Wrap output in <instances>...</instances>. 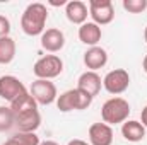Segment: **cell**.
I'll return each instance as SVG.
<instances>
[{"mask_svg": "<svg viewBox=\"0 0 147 145\" xmlns=\"http://www.w3.org/2000/svg\"><path fill=\"white\" fill-rule=\"evenodd\" d=\"M46 21H48L46 5L39 2L29 3L21 15V29L28 36H41L45 33Z\"/></svg>", "mask_w": 147, "mask_h": 145, "instance_id": "cell-1", "label": "cell"}, {"mask_svg": "<svg viewBox=\"0 0 147 145\" xmlns=\"http://www.w3.org/2000/svg\"><path fill=\"white\" fill-rule=\"evenodd\" d=\"M128 114H130V104L123 97H111L101 108L103 123H106L110 126L111 125H120V123L123 125L128 119Z\"/></svg>", "mask_w": 147, "mask_h": 145, "instance_id": "cell-2", "label": "cell"}, {"mask_svg": "<svg viewBox=\"0 0 147 145\" xmlns=\"http://www.w3.org/2000/svg\"><path fill=\"white\" fill-rule=\"evenodd\" d=\"M91 96H87L86 92L75 89H69L65 92H62L57 97V108L60 109L62 113H69V111H84L92 104Z\"/></svg>", "mask_w": 147, "mask_h": 145, "instance_id": "cell-3", "label": "cell"}, {"mask_svg": "<svg viewBox=\"0 0 147 145\" xmlns=\"http://www.w3.org/2000/svg\"><path fill=\"white\" fill-rule=\"evenodd\" d=\"M63 72V60L57 55H45L33 65V73L36 79L51 80Z\"/></svg>", "mask_w": 147, "mask_h": 145, "instance_id": "cell-4", "label": "cell"}, {"mask_svg": "<svg viewBox=\"0 0 147 145\" xmlns=\"http://www.w3.org/2000/svg\"><path fill=\"white\" fill-rule=\"evenodd\" d=\"M29 94L34 97V101L38 103V106H48L51 103H57L58 92H57V85L51 80H43V79H36L31 84Z\"/></svg>", "mask_w": 147, "mask_h": 145, "instance_id": "cell-5", "label": "cell"}, {"mask_svg": "<svg viewBox=\"0 0 147 145\" xmlns=\"http://www.w3.org/2000/svg\"><path fill=\"white\" fill-rule=\"evenodd\" d=\"M87 9L92 22L98 26H106L115 19V7L111 0H89Z\"/></svg>", "mask_w": 147, "mask_h": 145, "instance_id": "cell-6", "label": "cell"}, {"mask_svg": "<svg viewBox=\"0 0 147 145\" xmlns=\"http://www.w3.org/2000/svg\"><path fill=\"white\" fill-rule=\"evenodd\" d=\"M128 85H130V75L125 68H115L106 73L103 79V87L113 96L123 94L128 89Z\"/></svg>", "mask_w": 147, "mask_h": 145, "instance_id": "cell-7", "label": "cell"}, {"mask_svg": "<svg viewBox=\"0 0 147 145\" xmlns=\"http://www.w3.org/2000/svg\"><path fill=\"white\" fill-rule=\"evenodd\" d=\"M28 92L26 85L14 75H2L0 77V97L12 103L14 99H17L21 94Z\"/></svg>", "mask_w": 147, "mask_h": 145, "instance_id": "cell-8", "label": "cell"}, {"mask_svg": "<svg viewBox=\"0 0 147 145\" xmlns=\"http://www.w3.org/2000/svg\"><path fill=\"white\" fill-rule=\"evenodd\" d=\"M14 116H16L14 126H16L19 132H24V133H36V130L41 126V114H39V109L24 111V113L14 114Z\"/></svg>", "mask_w": 147, "mask_h": 145, "instance_id": "cell-9", "label": "cell"}, {"mask_svg": "<svg viewBox=\"0 0 147 145\" xmlns=\"http://www.w3.org/2000/svg\"><path fill=\"white\" fill-rule=\"evenodd\" d=\"M39 43H41V48L46 50L48 53H58L65 46V34L57 28H50V29H45Z\"/></svg>", "mask_w": 147, "mask_h": 145, "instance_id": "cell-10", "label": "cell"}, {"mask_svg": "<svg viewBox=\"0 0 147 145\" xmlns=\"http://www.w3.org/2000/svg\"><path fill=\"white\" fill-rule=\"evenodd\" d=\"M101 87H103V79L98 75V72L87 70V72L82 73L79 77V80H77V89L82 91V92H86L91 97H96L99 94Z\"/></svg>", "mask_w": 147, "mask_h": 145, "instance_id": "cell-11", "label": "cell"}, {"mask_svg": "<svg viewBox=\"0 0 147 145\" xmlns=\"http://www.w3.org/2000/svg\"><path fill=\"white\" fill-rule=\"evenodd\" d=\"M91 145H111L113 144V128L106 123H92L87 132Z\"/></svg>", "mask_w": 147, "mask_h": 145, "instance_id": "cell-12", "label": "cell"}, {"mask_svg": "<svg viewBox=\"0 0 147 145\" xmlns=\"http://www.w3.org/2000/svg\"><path fill=\"white\" fill-rule=\"evenodd\" d=\"M65 15L69 19V22L82 26L84 22H87V15H89L87 3H84L82 0H70V2H67Z\"/></svg>", "mask_w": 147, "mask_h": 145, "instance_id": "cell-13", "label": "cell"}, {"mask_svg": "<svg viewBox=\"0 0 147 145\" xmlns=\"http://www.w3.org/2000/svg\"><path fill=\"white\" fill-rule=\"evenodd\" d=\"M106 63H108V53L101 46H92L84 53V65L91 72H96V70L103 68Z\"/></svg>", "mask_w": 147, "mask_h": 145, "instance_id": "cell-14", "label": "cell"}, {"mask_svg": "<svg viewBox=\"0 0 147 145\" xmlns=\"http://www.w3.org/2000/svg\"><path fill=\"white\" fill-rule=\"evenodd\" d=\"M101 38H103L101 26H98L94 22H84L79 28V39H80V43H84L89 48L98 46V43L101 41Z\"/></svg>", "mask_w": 147, "mask_h": 145, "instance_id": "cell-15", "label": "cell"}, {"mask_svg": "<svg viewBox=\"0 0 147 145\" xmlns=\"http://www.w3.org/2000/svg\"><path fill=\"white\" fill-rule=\"evenodd\" d=\"M121 135L127 142H132V144H137V142H142L146 138V128L140 121H135V119H127L123 125H121Z\"/></svg>", "mask_w": 147, "mask_h": 145, "instance_id": "cell-16", "label": "cell"}, {"mask_svg": "<svg viewBox=\"0 0 147 145\" xmlns=\"http://www.w3.org/2000/svg\"><path fill=\"white\" fill-rule=\"evenodd\" d=\"M16 51H17L16 41L10 36L2 38V39H0V65H9V63H12L14 58H16Z\"/></svg>", "mask_w": 147, "mask_h": 145, "instance_id": "cell-17", "label": "cell"}, {"mask_svg": "<svg viewBox=\"0 0 147 145\" xmlns=\"http://www.w3.org/2000/svg\"><path fill=\"white\" fill-rule=\"evenodd\" d=\"M10 109L14 114H19V113H24V111H31V109H38V103L34 101V97L29 94V92H24L21 94L17 99H14L10 103Z\"/></svg>", "mask_w": 147, "mask_h": 145, "instance_id": "cell-18", "label": "cell"}, {"mask_svg": "<svg viewBox=\"0 0 147 145\" xmlns=\"http://www.w3.org/2000/svg\"><path fill=\"white\" fill-rule=\"evenodd\" d=\"M39 137L36 133H24V132H17L12 137H9L2 145H39Z\"/></svg>", "mask_w": 147, "mask_h": 145, "instance_id": "cell-19", "label": "cell"}, {"mask_svg": "<svg viewBox=\"0 0 147 145\" xmlns=\"http://www.w3.org/2000/svg\"><path fill=\"white\" fill-rule=\"evenodd\" d=\"M16 123V116L12 113L10 106H0V133L9 132Z\"/></svg>", "mask_w": 147, "mask_h": 145, "instance_id": "cell-20", "label": "cell"}, {"mask_svg": "<svg viewBox=\"0 0 147 145\" xmlns=\"http://www.w3.org/2000/svg\"><path fill=\"white\" fill-rule=\"evenodd\" d=\"M121 5L130 14H140L147 9V0H123Z\"/></svg>", "mask_w": 147, "mask_h": 145, "instance_id": "cell-21", "label": "cell"}, {"mask_svg": "<svg viewBox=\"0 0 147 145\" xmlns=\"http://www.w3.org/2000/svg\"><path fill=\"white\" fill-rule=\"evenodd\" d=\"M10 34V21L5 15H0V39Z\"/></svg>", "mask_w": 147, "mask_h": 145, "instance_id": "cell-22", "label": "cell"}, {"mask_svg": "<svg viewBox=\"0 0 147 145\" xmlns=\"http://www.w3.org/2000/svg\"><path fill=\"white\" fill-rule=\"evenodd\" d=\"M140 123L144 125V128H147V106L142 109V113H140Z\"/></svg>", "mask_w": 147, "mask_h": 145, "instance_id": "cell-23", "label": "cell"}, {"mask_svg": "<svg viewBox=\"0 0 147 145\" xmlns=\"http://www.w3.org/2000/svg\"><path fill=\"white\" fill-rule=\"evenodd\" d=\"M67 145H91V144H87V142H84V140H80V138H74V140H70Z\"/></svg>", "mask_w": 147, "mask_h": 145, "instance_id": "cell-24", "label": "cell"}, {"mask_svg": "<svg viewBox=\"0 0 147 145\" xmlns=\"http://www.w3.org/2000/svg\"><path fill=\"white\" fill-rule=\"evenodd\" d=\"M142 70L147 73V55L144 56V60H142Z\"/></svg>", "mask_w": 147, "mask_h": 145, "instance_id": "cell-25", "label": "cell"}, {"mask_svg": "<svg viewBox=\"0 0 147 145\" xmlns=\"http://www.w3.org/2000/svg\"><path fill=\"white\" fill-rule=\"evenodd\" d=\"M39 145H60V144H57V142H53V140H45V142H41Z\"/></svg>", "mask_w": 147, "mask_h": 145, "instance_id": "cell-26", "label": "cell"}, {"mask_svg": "<svg viewBox=\"0 0 147 145\" xmlns=\"http://www.w3.org/2000/svg\"><path fill=\"white\" fill-rule=\"evenodd\" d=\"M144 39H146V43H147V26H146V29H144Z\"/></svg>", "mask_w": 147, "mask_h": 145, "instance_id": "cell-27", "label": "cell"}]
</instances>
